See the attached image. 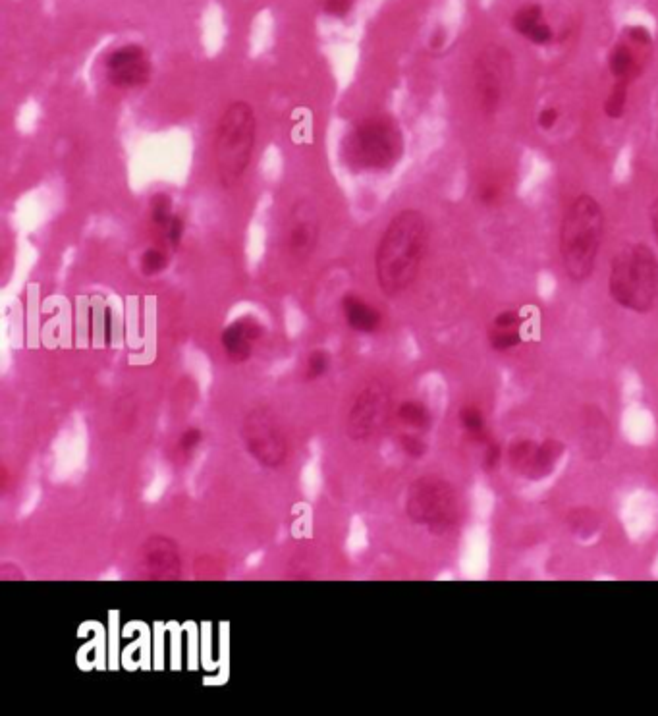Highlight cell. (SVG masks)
<instances>
[{
  "label": "cell",
  "instance_id": "obj_31",
  "mask_svg": "<svg viewBox=\"0 0 658 716\" xmlns=\"http://www.w3.org/2000/svg\"><path fill=\"white\" fill-rule=\"evenodd\" d=\"M203 441V433L199 429H188L182 433L180 441H178V452L184 454V456H190L192 452H195V448Z\"/></svg>",
  "mask_w": 658,
  "mask_h": 716
},
{
  "label": "cell",
  "instance_id": "obj_4",
  "mask_svg": "<svg viewBox=\"0 0 658 716\" xmlns=\"http://www.w3.org/2000/svg\"><path fill=\"white\" fill-rule=\"evenodd\" d=\"M257 147V114L249 101L236 99L222 111L213 141V165L224 190L246 178Z\"/></svg>",
  "mask_w": 658,
  "mask_h": 716
},
{
  "label": "cell",
  "instance_id": "obj_11",
  "mask_svg": "<svg viewBox=\"0 0 658 716\" xmlns=\"http://www.w3.org/2000/svg\"><path fill=\"white\" fill-rule=\"evenodd\" d=\"M321 242V217L313 203L300 199L292 205L286 230H284V248L286 255L294 263H305L313 257Z\"/></svg>",
  "mask_w": 658,
  "mask_h": 716
},
{
  "label": "cell",
  "instance_id": "obj_6",
  "mask_svg": "<svg viewBox=\"0 0 658 716\" xmlns=\"http://www.w3.org/2000/svg\"><path fill=\"white\" fill-rule=\"evenodd\" d=\"M406 514L410 522L433 535H446L462 518V500L456 487L437 475H423L408 487Z\"/></svg>",
  "mask_w": 658,
  "mask_h": 716
},
{
  "label": "cell",
  "instance_id": "obj_3",
  "mask_svg": "<svg viewBox=\"0 0 658 716\" xmlns=\"http://www.w3.org/2000/svg\"><path fill=\"white\" fill-rule=\"evenodd\" d=\"M404 149V130L386 112L359 118L340 143L342 163L354 174L388 172L402 161Z\"/></svg>",
  "mask_w": 658,
  "mask_h": 716
},
{
  "label": "cell",
  "instance_id": "obj_34",
  "mask_svg": "<svg viewBox=\"0 0 658 716\" xmlns=\"http://www.w3.org/2000/svg\"><path fill=\"white\" fill-rule=\"evenodd\" d=\"M444 41H446V33H444V29H437L433 35H431V47L433 49H440L442 45H444Z\"/></svg>",
  "mask_w": 658,
  "mask_h": 716
},
{
  "label": "cell",
  "instance_id": "obj_20",
  "mask_svg": "<svg viewBox=\"0 0 658 716\" xmlns=\"http://www.w3.org/2000/svg\"><path fill=\"white\" fill-rule=\"evenodd\" d=\"M460 425L464 429V433L467 435V439L475 444H479L481 448H487L493 444V437L489 435L487 427H485V417L483 412L473 406V404H466L462 410H460Z\"/></svg>",
  "mask_w": 658,
  "mask_h": 716
},
{
  "label": "cell",
  "instance_id": "obj_33",
  "mask_svg": "<svg viewBox=\"0 0 658 716\" xmlns=\"http://www.w3.org/2000/svg\"><path fill=\"white\" fill-rule=\"evenodd\" d=\"M649 221H651V228H653V234L657 238L658 242V197L651 203V209H649Z\"/></svg>",
  "mask_w": 658,
  "mask_h": 716
},
{
  "label": "cell",
  "instance_id": "obj_8",
  "mask_svg": "<svg viewBox=\"0 0 658 716\" xmlns=\"http://www.w3.org/2000/svg\"><path fill=\"white\" fill-rule=\"evenodd\" d=\"M242 439L249 456L263 468H282L290 458V439L269 406H255L247 412Z\"/></svg>",
  "mask_w": 658,
  "mask_h": 716
},
{
  "label": "cell",
  "instance_id": "obj_18",
  "mask_svg": "<svg viewBox=\"0 0 658 716\" xmlns=\"http://www.w3.org/2000/svg\"><path fill=\"white\" fill-rule=\"evenodd\" d=\"M525 319L518 309H506L494 315L493 323L487 332L489 344L494 352L506 354L512 352L523 342Z\"/></svg>",
  "mask_w": 658,
  "mask_h": 716
},
{
  "label": "cell",
  "instance_id": "obj_5",
  "mask_svg": "<svg viewBox=\"0 0 658 716\" xmlns=\"http://www.w3.org/2000/svg\"><path fill=\"white\" fill-rule=\"evenodd\" d=\"M608 296L633 313L653 311L658 300V259L651 246L631 242L614 253L608 271Z\"/></svg>",
  "mask_w": 658,
  "mask_h": 716
},
{
  "label": "cell",
  "instance_id": "obj_12",
  "mask_svg": "<svg viewBox=\"0 0 658 716\" xmlns=\"http://www.w3.org/2000/svg\"><path fill=\"white\" fill-rule=\"evenodd\" d=\"M564 452L566 446L554 439H518L508 446V464L521 477L529 481H541L556 469Z\"/></svg>",
  "mask_w": 658,
  "mask_h": 716
},
{
  "label": "cell",
  "instance_id": "obj_14",
  "mask_svg": "<svg viewBox=\"0 0 658 716\" xmlns=\"http://www.w3.org/2000/svg\"><path fill=\"white\" fill-rule=\"evenodd\" d=\"M141 570L149 579L174 581L182 574V554L174 539L165 535L149 537L139 549Z\"/></svg>",
  "mask_w": 658,
  "mask_h": 716
},
{
  "label": "cell",
  "instance_id": "obj_1",
  "mask_svg": "<svg viewBox=\"0 0 658 716\" xmlns=\"http://www.w3.org/2000/svg\"><path fill=\"white\" fill-rule=\"evenodd\" d=\"M431 244L427 217L417 209L398 211L375 248V278L384 296L406 294L421 275Z\"/></svg>",
  "mask_w": 658,
  "mask_h": 716
},
{
  "label": "cell",
  "instance_id": "obj_27",
  "mask_svg": "<svg viewBox=\"0 0 658 716\" xmlns=\"http://www.w3.org/2000/svg\"><path fill=\"white\" fill-rule=\"evenodd\" d=\"M330 369V354L325 350H313L307 359H305V367H303V377L305 381H317L321 377H325Z\"/></svg>",
  "mask_w": 658,
  "mask_h": 716
},
{
  "label": "cell",
  "instance_id": "obj_17",
  "mask_svg": "<svg viewBox=\"0 0 658 716\" xmlns=\"http://www.w3.org/2000/svg\"><path fill=\"white\" fill-rule=\"evenodd\" d=\"M512 29L537 47H545L554 41V29L545 18L541 4H525L512 16Z\"/></svg>",
  "mask_w": 658,
  "mask_h": 716
},
{
  "label": "cell",
  "instance_id": "obj_24",
  "mask_svg": "<svg viewBox=\"0 0 658 716\" xmlns=\"http://www.w3.org/2000/svg\"><path fill=\"white\" fill-rule=\"evenodd\" d=\"M631 85L612 83L603 103L604 116L610 120H622L628 111Z\"/></svg>",
  "mask_w": 658,
  "mask_h": 716
},
{
  "label": "cell",
  "instance_id": "obj_19",
  "mask_svg": "<svg viewBox=\"0 0 658 716\" xmlns=\"http://www.w3.org/2000/svg\"><path fill=\"white\" fill-rule=\"evenodd\" d=\"M340 307L352 331L373 334L383 327V313L357 294H346L340 302Z\"/></svg>",
  "mask_w": 658,
  "mask_h": 716
},
{
  "label": "cell",
  "instance_id": "obj_16",
  "mask_svg": "<svg viewBox=\"0 0 658 716\" xmlns=\"http://www.w3.org/2000/svg\"><path fill=\"white\" fill-rule=\"evenodd\" d=\"M579 444L589 462L603 460L612 446V425L597 406H585L581 412Z\"/></svg>",
  "mask_w": 658,
  "mask_h": 716
},
{
  "label": "cell",
  "instance_id": "obj_32",
  "mask_svg": "<svg viewBox=\"0 0 658 716\" xmlns=\"http://www.w3.org/2000/svg\"><path fill=\"white\" fill-rule=\"evenodd\" d=\"M558 120H560V112L556 111L554 107H545L543 111L537 114V126H539L543 132L554 130V126L558 124Z\"/></svg>",
  "mask_w": 658,
  "mask_h": 716
},
{
  "label": "cell",
  "instance_id": "obj_13",
  "mask_svg": "<svg viewBox=\"0 0 658 716\" xmlns=\"http://www.w3.org/2000/svg\"><path fill=\"white\" fill-rule=\"evenodd\" d=\"M105 74L110 85L116 89H141L153 78V60L141 45H122L107 56Z\"/></svg>",
  "mask_w": 658,
  "mask_h": 716
},
{
  "label": "cell",
  "instance_id": "obj_28",
  "mask_svg": "<svg viewBox=\"0 0 658 716\" xmlns=\"http://www.w3.org/2000/svg\"><path fill=\"white\" fill-rule=\"evenodd\" d=\"M504 197V186L498 178H483L479 184H477V199L481 205L485 207H494L502 201Z\"/></svg>",
  "mask_w": 658,
  "mask_h": 716
},
{
  "label": "cell",
  "instance_id": "obj_2",
  "mask_svg": "<svg viewBox=\"0 0 658 716\" xmlns=\"http://www.w3.org/2000/svg\"><path fill=\"white\" fill-rule=\"evenodd\" d=\"M604 228L606 217L597 197L579 193L572 199L558 230L560 261L572 282H587L595 273L603 249Z\"/></svg>",
  "mask_w": 658,
  "mask_h": 716
},
{
  "label": "cell",
  "instance_id": "obj_23",
  "mask_svg": "<svg viewBox=\"0 0 658 716\" xmlns=\"http://www.w3.org/2000/svg\"><path fill=\"white\" fill-rule=\"evenodd\" d=\"M155 230V238L159 242V246L170 249L172 253L182 246L184 242V234H186V221L180 213H174L168 221L159 224L153 228Z\"/></svg>",
  "mask_w": 658,
  "mask_h": 716
},
{
  "label": "cell",
  "instance_id": "obj_30",
  "mask_svg": "<svg viewBox=\"0 0 658 716\" xmlns=\"http://www.w3.org/2000/svg\"><path fill=\"white\" fill-rule=\"evenodd\" d=\"M356 0H325L323 4V12L330 16V18H336V20H342L346 18L352 8H354Z\"/></svg>",
  "mask_w": 658,
  "mask_h": 716
},
{
  "label": "cell",
  "instance_id": "obj_9",
  "mask_svg": "<svg viewBox=\"0 0 658 716\" xmlns=\"http://www.w3.org/2000/svg\"><path fill=\"white\" fill-rule=\"evenodd\" d=\"M390 415L392 396L388 388L381 383L365 386L348 412L346 433L352 441H371L388 425Z\"/></svg>",
  "mask_w": 658,
  "mask_h": 716
},
{
  "label": "cell",
  "instance_id": "obj_21",
  "mask_svg": "<svg viewBox=\"0 0 658 716\" xmlns=\"http://www.w3.org/2000/svg\"><path fill=\"white\" fill-rule=\"evenodd\" d=\"M566 524L577 539L587 541L601 529V516L593 508H574L568 512Z\"/></svg>",
  "mask_w": 658,
  "mask_h": 716
},
{
  "label": "cell",
  "instance_id": "obj_25",
  "mask_svg": "<svg viewBox=\"0 0 658 716\" xmlns=\"http://www.w3.org/2000/svg\"><path fill=\"white\" fill-rule=\"evenodd\" d=\"M170 261H172V251L157 244V246H151L143 251L139 269L145 276H159L168 269Z\"/></svg>",
  "mask_w": 658,
  "mask_h": 716
},
{
  "label": "cell",
  "instance_id": "obj_22",
  "mask_svg": "<svg viewBox=\"0 0 658 716\" xmlns=\"http://www.w3.org/2000/svg\"><path fill=\"white\" fill-rule=\"evenodd\" d=\"M396 415L400 419V423H404L408 429L417 431V433H423L431 427V421H433V415L431 410L419 402V400H406L398 406Z\"/></svg>",
  "mask_w": 658,
  "mask_h": 716
},
{
  "label": "cell",
  "instance_id": "obj_15",
  "mask_svg": "<svg viewBox=\"0 0 658 716\" xmlns=\"http://www.w3.org/2000/svg\"><path fill=\"white\" fill-rule=\"evenodd\" d=\"M265 336V327L259 319L246 315L230 323L220 336L222 350L232 363H246L253 358L257 344Z\"/></svg>",
  "mask_w": 658,
  "mask_h": 716
},
{
  "label": "cell",
  "instance_id": "obj_10",
  "mask_svg": "<svg viewBox=\"0 0 658 716\" xmlns=\"http://www.w3.org/2000/svg\"><path fill=\"white\" fill-rule=\"evenodd\" d=\"M653 55V35L643 26L624 29L622 37L610 49L606 64L614 83L637 82Z\"/></svg>",
  "mask_w": 658,
  "mask_h": 716
},
{
  "label": "cell",
  "instance_id": "obj_29",
  "mask_svg": "<svg viewBox=\"0 0 658 716\" xmlns=\"http://www.w3.org/2000/svg\"><path fill=\"white\" fill-rule=\"evenodd\" d=\"M400 448L410 456V458H421L427 452V442L423 441L421 433L413 431V433H402L400 435Z\"/></svg>",
  "mask_w": 658,
  "mask_h": 716
},
{
  "label": "cell",
  "instance_id": "obj_7",
  "mask_svg": "<svg viewBox=\"0 0 658 716\" xmlns=\"http://www.w3.org/2000/svg\"><path fill=\"white\" fill-rule=\"evenodd\" d=\"M514 58L502 45H487L473 62V95L479 112L487 118L502 111L514 85Z\"/></svg>",
  "mask_w": 658,
  "mask_h": 716
},
{
  "label": "cell",
  "instance_id": "obj_26",
  "mask_svg": "<svg viewBox=\"0 0 658 716\" xmlns=\"http://www.w3.org/2000/svg\"><path fill=\"white\" fill-rule=\"evenodd\" d=\"M174 199L165 192H157L151 195L149 199V222L151 228L163 224L174 215Z\"/></svg>",
  "mask_w": 658,
  "mask_h": 716
}]
</instances>
